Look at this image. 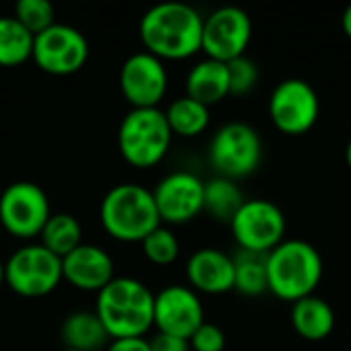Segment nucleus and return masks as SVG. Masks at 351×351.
<instances>
[{"mask_svg":"<svg viewBox=\"0 0 351 351\" xmlns=\"http://www.w3.org/2000/svg\"><path fill=\"white\" fill-rule=\"evenodd\" d=\"M202 29L204 16L193 6L162 2L144 12L138 31L144 51L162 62H177L202 51Z\"/></svg>","mask_w":351,"mask_h":351,"instance_id":"f257e3e1","label":"nucleus"},{"mask_svg":"<svg viewBox=\"0 0 351 351\" xmlns=\"http://www.w3.org/2000/svg\"><path fill=\"white\" fill-rule=\"evenodd\" d=\"M95 313L111 339L144 337L154 327V294L136 278H113L99 292Z\"/></svg>","mask_w":351,"mask_h":351,"instance_id":"f03ea898","label":"nucleus"},{"mask_svg":"<svg viewBox=\"0 0 351 351\" xmlns=\"http://www.w3.org/2000/svg\"><path fill=\"white\" fill-rule=\"evenodd\" d=\"M265 267L267 292L290 304L315 296L325 271L319 249L300 239H290L278 245L265 257Z\"/></svg>","mask_w":351,"mask_h":351,"instance_id":"7ed1b4c3","label":"nucleus"},{"mask_svg":"<svg viewBox=\"0 0 351 351\" xmlns=\"http://www.w3.org/2000/svg\"><path fill=\"white\" fill-rule=\"evenodd\" d=\"M99 218L103 230L119 243H142L152 230L162 226L154 195L136 183H121L107 191Z\"/></svg>","mask_w":351,"mask_h":351,"instance_id":"20e7f679","label":"nucleus"},{"mask_svg":"<svg viewBox=\"0 0 351 351\" xmlns=\"http://www.w3.org/2000/svg\"><path fill=\"white\" fill-rule=\"evenodd\" d=\"M173 142L165 111L132 109L119 123L117 146L123 160L134 169H152L165 160Z\"/></svg>","mask_w":351,"mask_h":351,"instance_id":"39448f33","label":"nucleus"},{"mask_svg":"<svg viewBox=\"0 0 351 351\" xmlns=\"http://www.w3.org/2000/svg\"><path fill=\"white\" fill-rule=\"evenodd\" d=\"M263 158V142L259 132L245 121H230L216 130L210 140L208 160L218 177L245 179L253 175Z\"/></svg>","mask_w":351,"mask_h":351,"instance_id":"423d86ee","label":"nucleus"},{"mask_svg":"<svg viewBox=\"0 0 351 351\" xmlns=\"http://www.w3.org/2000/svg\"><path fill=\"white\" fill-rule=\"evenodd\" d=\"M62 280V259L41 243L25 245L4 261V284L21 298L49 296Z\"/></svg>","mask_w":351,"mask_h":351,"instance_id":"0eeeda50","label":"nucleus"},{"mask_svg":"<svg viewBox=\"0 0 351 351\" xmlns=\"http://www.w3.org/2000/svg\"><path fill=\"white\" fill-rule=\"evenodd\" d=\"M286 216L269 199H245L241 210L230 220V232L234 243L245 253L269 255L278 245L286 241Z\"/></svg>","mask_w":351,"mask_h":351,"instance_id":"6e6552de","label":"nucleus"},{"mask_svg":"<svg viewBox=\"0 0 351 351\" xmlns=\"http://www.w3.org/2000/svg\"><path fill=\"white\" fill-rule=\"evenodd\" d=\"M267 113L280 134L298 138L317 125L321 117V99L311 82L286 78L271 90Z\"/></svg>","mask_w":351,"mask_h":351,"instance_id":"1a4fd4ad","label":"nucleus"},{"mask_svg":"<svg viewBox=\"0 0 351 351\" xmlns=\"http://www.w3.org/2000/svg\"><path fill=\"white\" fill-rule=\"evenodd\" d=\"M49 216V199L33 181H14L0 195V224L14 239L41 237Z\"/></svg>","mask_w":351,"mask_h":351,"instance_id":"9d476101","label":"nucleus"},{"mask_svg":"<svg viewBox=\"0 0 351 351\" xmlns=\"http://www.w3.org/2000/svg\"><path fill=\"white\" fill-rule=\"evenodd\" d=\"M253 39V21L239 6H222L204 16L202 51L206 58L228 64L243 58Z\"/></svg>","mask_w":351,"mask_h":351,"instance_id":"9b49d317","label":"nucleus"},{"mask_svg":"<svg viewBox=\"0 0 351 351\" xmlns=\"http://www.w3.org/2000/svg\"><path fill=\"white\" fill-rule=\"evenodd\" d=\"M31 60L45 74L70 76L84 68L88 60V41L78 29L53 23L49 29L35 35Z\"/></svg>","mask_w":351,"mask_h":351,"instance_id":"f8f14e48","label":"nucleus"},{"mask_svg":"<svg viewBox=\"0 0 351 351\" xmlns=\"http://www.w3.org/2000/svg\"><path fill=\"white\" fill-rule=\"evenodd\" d=\"M119 88L132 109H156L169 90L165 62L148 51L132 53L121 66Z\"/></svg>","mask_w":351,"mask_h":351,"instance_id":"ddd939ff","label":"nucleus"},{"mask_svg":"<svg viewBox=\"0 0 351 351\" xmlns=\"http://www.w3.org/2000/svg\"><path fill=\"white\" fill-rule=\"evenodd\" d=\"M206 323L204 304L187 286H167L154 294V327L158 333L187 339Z\"/></svg>","mask_w":351,"mask_h":351,"instance_id":"4468645a","label":"nucleus"},{"mask_svg":"<svg viewBox=\"0 0 351 351\" xmlns=\"http://www.w3.org/2000/svg\"><path fill=\"white\" fill-rule=\"evenodd\" d=\"M160 222L187 224L204 212V181L187 171L160 179L152 191Z\"/></svg>","mask_w":351,"mask_h":351,"instance_id":"2eb2a0df","label":"nucleus"},{"mask_svg":"<svg viewBox=\"0 0 351 351\" xmlns=\"http://www.w3.org/2000/svg\"><path fill=\"white\" fill-rule=\"evenodd\" d=\"M62 278L82 292L99 294L115 278V265L105 249L82 243L62 259Z\"/></svg>","mask_w":351,"mask_h":351,"instance_id":"dca6fc26","label":"nucleus"},{"mask_svg":"<svg viewBox=\"0 0 351 351\" xmlns=\"http://www.w3.org/2000/svg\"><path fill=\"white\" fill-rule=\"evenodd\" d=\"M185 276L195 292L226 294L234 290V257L212 247L199 249L189 257Z\"/></svg>","mask_w":351,"mask_h":351,"instance_id":"f3484780","label":"nucleus"},{"mask_svg":"<svg viewBox=\"0 0 351 351\" xmlns=\"http://www.w3.org/2000/svg\"><path fill=\"white\" fill-rule=\"evenodd\" d=\"M185 97L206 107L218 105L226 97H230L226 64L210 60V58L197 62L185 78Z\"/></svg>","mask_w":351,"mask_h":351,"instance_id":"a211bd4d","label":"nucleus"},{"mask_svg":"<svg viewBox=\"0 0 351 351\" xmlns=\"http://www.w3.org/2000/svg\"><path fill=\"white\" fill-rule=\"evenodd\" d=\"M60 339L66 350L74 351H105L111 343L103 323L95 311H74L60 327Z\"/></svg>","mask_w":351,"mask_h":351,"instance_id":"6ab92c4d","label":"nucleus"},{"mask_svg":"<svg viewBox=\"0 0 351 351\" xmlns=\"http://www.w3.org/2000/svg\"><path fill=\"white\" fill-rule=\"evenodd\" d=\"M292 327L296 335L306 341H323L335 329V311L321 296H308L292 304L290 313Z\"/></svg>","mask_w":351,"mask_h":351,"instance_id":"aec40b11","label":"nucleus"},{"mask_svg":"<svg viewBox=\"0 0 351 351\" xmlns=\"http://www.w3.org/2000/svg\"><path fill=\"white\" fill-rule=\"evenodd\" d=\"M245 204V193L241 185L232 179L214 177L204 183V212H208L218 222H228Z\"/></svg>","mask_w":351,"mask_h":351,"instance_id":"412c9836","label":"nucleus"},{"mask_svg":"<svg viewBox=\"0 0 351 351\" xmlns=\"http://www.w3.org/2000/svg\"><path fill=\"white\" fill-rule=\"evenodd\" d=\"M165 117H167V123H169L173 136L197 138L210 125V107H206L189 97H179L167 107Z\"/></svg>","mask_w":351,"mask_h":351,"instance_id":"4be33fe9","label":"nucleus"},{"mask_svg":"<svg viewBox=\"0 0 351 351\" xmlns=\"http://www.w3.org/2000/svg\"><path fill=\"white\" fill-rule=\"evenodd\" d=\"M39 239L47 251L64 259L68 253H72L76 247L82 245V226L72 214L66 212L51 214Z\"/></svg>","mask_w":351,"mask_h":351,"instance_id":"5701e85b","label":"nucleus"},{"mask_svg":"<svg viewBox=\"0 0 351 351\" xmlns=\"http://www.w3.org/2000/svg\"><path fill=\"white\" fill-rule=\"evenodd\" d=\"M33 39L14 16H0V68H16L31 60Z\"/></svg>","mask_w":351,"mask_h":351,"instance_id":"b1692460","label":"nucleus"},{"mask_svg":"<svg viewBox=\"0 0 351 351\" xmlns=\"http://www.w3.org/2000/svg\"><path fill=\"white\" fill-rule=\"evenodd\" d=\"M267 255L241 251L234 257V290L247 298H257L267 292Z\"/></svg>","mask_w":351,"mask_h":351,"instance_id":"393cba45","label":"nucleus"},{"mask_svg":"<svg viewBox=\"0 0 351 351\" xmlns=\"http://www.w3.org/2000/svg\"><path fill=\"white\" fill-rule=\"evenodd\" d=\"M140 245H142L144 257L158 267H167L175 263L181 251L177 234L165 226H158L156 230H152Z\"/></svg>","mask_w":351,"mask_h":351,"instance_id":"a878e982","label":"nucleus"},{"mask_svg":"<svg viewBox=\"0 0 351 351\" xmlns=\"http://www.w3.org/2000/svg\"><path fill=\"white\" fill-rule=\"evenodd\" d=\"M33 37L43 33L56 23L53 6L47 0H19L12 14Z\"/></svg>","mask_w":351,"mask_h":351,"instance_id":"bb28decb","label":"nucleus"},{"mask_svg":"<svg viewBox=\"0 0 351 351\" xmlns=\"http://www.w3.org/2000/svg\"><path fill=\"white\" fill-rule=\"evenodd\" d=\"M226 68H228V82H230L232 97H245L257 86L259 68L251 58H247V56L237 58V60L228 62Z\"/></svg>","mask_w":351,"mask_h":351,"instance_id":"cd10ccee","label":"nucleus"},{"mask_svg":"<svg viewBox=\"0 0 351 351\" xmlns=\"http://www.w3.org/2000/svg\"><path fill=\"white\" fill-rule=\"evenodd\" d=\"M189 348L193 351H224L226 348V335L224 331L214 323H204L191 337Z\"/></svg>","mask_w":351,"mask_h":351,"instance_id":"c85d7f7f","label":"nucleus"},{"mask_svg":"<svg viewBox=\"0 0 351 351\" xmlns=\"http://www.w3.org/2000/svg\"><path fill=\"white\" fill-rule=\"evenodd\" d=\"M148 346H150V351H191L187 339L167 335V333H156L148 341Z\"/></svg>","mask_w":351,"mask_h":351,"instance_id":"c756f323","label":"nucleus"},{"mask_svg":"<svg viewBox=\"0 0 351 351\" xmlns=\"http://www.w3.org/2000/svg\"><path fill=\"white\" fill-rule=\"evenodd\" d=\"M105 351H150L146 337H134V339H111Z\"/></svg>","mask_w":351,"mask_h":351,"instance_id":"7c9ffc66","label":"nucleus"},{"mask_svg":"<svg viewBox=\"0 0 351 351\" xmlns=\"http://www.w3.org/2000/svg\"><path fill=\"white\" fill-rule=\"evenodd\" d=\"M341 29H343L346 37L351 39V4L346 8V12H343V16H341Z\"/></svg>","mask_w":351,"mask_h":351,"instance_id":"2f4dec72","label":"nucleus"},{"mask_svg":"<svg viewBox=\"0 0 351 351\" xmlns=\"http://www.w3.org/2000/svg\"><path fill=\"white\" fill-rule=\"evenodd\" d=\"M346 165H348V169L351 171V138L350 142H348V146H346Z\"/></svg>","mask_w":351,"mask_h":351,"instance_id":"473e14b6","label":"nucleus"},{"mask_svg":"<svg viewBox=\"0 0 351 351\" xmlns=\"http://www.w3.org/2000/svg\"><path fill=\"white\" fill-rule=\"evenodd\" d=\"M4 284V261L0 259V286Z\"/></svg>","mask_w":351,"mask_h":351,"instance_id":"72a5a7b5","label":"nucleus"},{"mask_svg":"<svg viewBox=\"0 0 351 351\" xmlns=\"http://www.w3.org/2000/svg\"><path fill=\"white\" fill-rule=\"evenodd\" d=\"M60 351H74V350H66V348H64V350H60Z\"/></svg>","mask_w":351,"mask_h":351,"instance_id":"f704fd0d","label":"nucleus"}]
</instances>
